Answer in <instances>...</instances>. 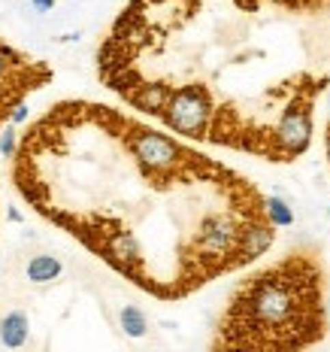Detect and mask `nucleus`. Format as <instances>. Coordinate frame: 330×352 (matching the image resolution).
Segmentation results:
<instances>
[{"label":"nucleus","mask_w":330,"mask_h":352,"mask_svg":"<svg viewBox=\"0 0 330 352\" xmlns=\"http://www.w3.org/2000/svg\"><path fill=\"white\" fill-rule=\"evenodd\" d=\"M321 337L318 277L285 262L236 292L215 352H297Z\"/></svg>","instance_id":"f257e3e1"},{"label":"nucleus","mask_w":330,"mask_h":352,"mask_svg":"<svg viewBox=\"0 0 330 352\" xmlns=\"http://www.w3.org/2000/svg\"><path fill=\"white\" fill-rule=\"evenodd\" d=\"M212 116H215V107H212L209 88L200 86V82H188V86L173 88L170 103H167L161 118L179 137L203 140L212 134Z\"/></svg>","instance_id":"f03ea898"},{"label":"nucleus","mask_w":330,"mask_h":352,"mask_svg":"<svg viewBox=\"0 0 330 352\" xmlns=\"http://www.w3.org/2000/svg\"><path fill=\"white\" fill-rule=\"evenodd\" d=\"M128 149L133 155L139 167L158 173V176H170L179 171V164L194 158V152H185L173 137L152 128H143V125H128V137H124Z\"/></svg>","instance_id":"7ed1b4c3"},{"label":"nucleus","mask_w":330,"mask_h":352,"mask_svg":"<svg viewBox=\"0 0 330 352\" xmlns=\"http://www.w3.org/2000/svg\"><path fill=\"white\" fill-rule=\"evenodd\" d=\"M273 143H276V155H282V158H297L309 149V143H312V110H309V103H288L276 128H273Z\"/></svg>","instance_id":"20e7f679"},{"label":"nucleus","mask_w":330,"mask_h":352,"mask_svg":"<svg viewBox=\"0 0 330 352\" xmlns=\"http://www.w3.org/2000/svg\"><path fill=\"white\" fill-rule=\"evenodd\" d=\"M276 243V231L266 219H255L243 228L240 237V264H249L255 258H261L264 252H270V246Z\"/></svg>","instance_id":"39448f33"},{"label":"nucleus","mask_w":330,"mask_h":352,"mask_svg":"<svg viewBox=\"0 0 330 352\" xmlns=\"http://www.w3.org/2000/svg\"><path fill=\"white\" fill-rule=\"evenodd\" d=\"M27 337H31V322H27L22 310H12V313H6L0 319V343L6 349H22Z\"/></svg>","instance_id":"423d86ee"},{"label":"nucleus","mask_w":330,"mask_h":352,"mask_svg":"<svg viewBox=\"0 0 330 352\" xmlns=\"http://www.w3.org/2000/svg\"><path fill=\"white\" fill-rule=\"evenodd\" d=\"M58 277H61V262L55 255H33L31 262H27V279H31V283L43 286Z\"/></svg>","instance_id":"0eeeda50"},{"label":"nucleus","mask_w":330,"mask_h":352,"mask_svg":"<svg viewBox=\"0 0 330 352\" xmlns=\"http://www.w3.org/2000/svg\"><path fill=\"white\" fill-rule=\"evenodd\" d=\"M264 216L273 228H291L294 225V210L288 207V201L279 198V194H270V198L264 201Z\"/></svg>","instance_id":"6e6552de"},{"label":"nucleus","mask_w":330,"mask_h":352,"mask_svg":"<svg viewBox=\"0 0 330 352\" xmlns=\"http://www.w3.org/2000/svg\"><path fill=\"white\" fill-rule=\"evenodd\" d=\"M122 331L128 337H133V340H139V337H146V331H149V319H146V313L139 307H133V304H128V307H122Z\"/></svg>","instance_id":"1a4fd4ad"},{"label":"nucleus","mask_w":330,"mask_h":352,"mask_svg":"<svg viewBox=\"0 0 330 352\" xmlns=\"http://www.w3.org/2000/svg\"><path fill=\"white\" fill-rule=\"evenodd\" d=\"M16 137H18L16 125H6V128L0 131V155H3V158H12V155H16Z\"/></svg>","instance_id":"9d476101"},{"label":"nucleus","mask_w":330,"mask_h":352,"mask_svg":"<svg viewBox=\"0 0 330 352\" xmlns=\"http://www.w3.org/2000/svg\"><path fill=\"white\" fill-rule=\"evenodd\" d=\"M27 116H31V110H27V103L22 101L16 110H12V125H22V122H27Z\"/></svg>","instance_id":"9b49d317"},{"label":"nucleus","mask_w":330,"mask_h":352,"mask_svg":"<svg viewBox=\"0 0 330 352\" xmlns=\"http://www.w3.org/2000/svg\"><path fill=\"white\" fill-rule=\"evenodd\" d=\"M273 3H279V6H288V10H300V6H306L309 0H273Z\"/></svg>","instance_id":"f8f14e48"},{"label":"nucleus","mask_w":330,"mask_h":352,"mask_svg":"<svg viewBox=\"0 0 330 352\" xmlns=\"http://www.w3.org/2000/svg\"><path fill=\"white\" fill-rule=\"evenodd\" d=\"M33 6H37V12H49L55 6V0H33Z\"/></svg>","instance_id":"ddd939ff"},{"label":"nucleus","mask_w":330,"mask_h":352,"mask_svg":"<svg viewBox=\"0 0 330 352\" xmlns=\"http://www.w3.org/2000/svg\"><path fill=\"white\" fill-rule=\"evenodd\" d=\"M6 216H10V222H22V213H18L16 207H10V213H6Z\"/></svg>","instance_id":"4468645a"},{"label":"nucleus","mask_w":330,"mask_h":352,"mask_svg":"<svg viewBox=\"0 0 330 352\" xmlns=\"http://www.w3.org/2000/svg\"><path fill=\"white\" fill-rule=\"evenodd\" d=\"M325 149H327V161H330V125H327V134H325Z\"/></svg>","instance_id":"2eb2a0df"},{"label":"nucleus","mask_w":330,"mask_h":352,"mask_svg":"<svg viewBox=\"0 0 330 352\" xmlns=\"http://www.w3.org/2000/svg\"><path fill=\"white\" fill-rule=\"evenodd\" d=\"M327 125H330V97H327Z\"/></svg>","instance_id":"dca6fc26"},{"label":"nucleus","mask_w":330,"mask_h":352,"mask_svg":"<svg viewBox=\"0 0 330 352\" xmlns=\"http://www.w3.org/2000/svg\"><path fill=\"white\" fill-rule=\"evenodd\" d=\"M327 216H330V210H327Z\"/></svg>","instance_id":"f3484780"},{"label":"nucleus","mask_w":330,"mask_h":352,"mask_svg":"<svg viewBox=\"0 0 330 352\" xmlns=\"http://www.w3.org/2000/svg\"><path fill=\"white\" fill-rule=\"evenodd\" d=\"M154 3H158V0H154Z\"/></svg>","instance_id":"a211bd4d"},{"label":"nucleus","mask_w":330,"mask_h":352,"mask_svg":"<svg viewBox=\"0 0 330 352\" xmlns=\"http://www.w3.org/2000/svg\"><path fill=\"white\" fill-rule=\"evenodd\" d=\"M251 3H255V0H251Z\"/></svg>","instance_id":"6ab92c4d"}]
</instances>
